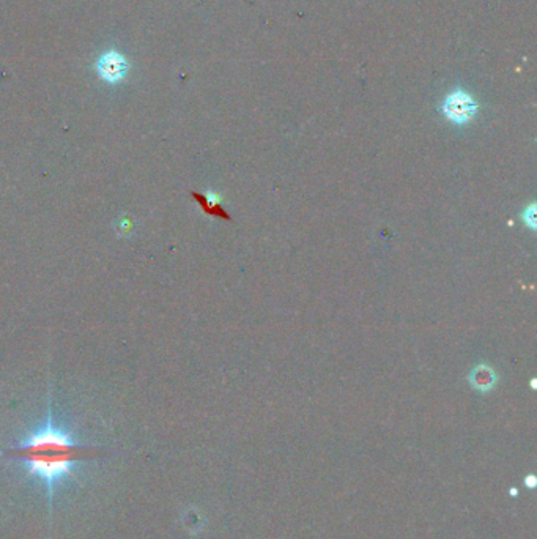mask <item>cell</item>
<instances>
[{
  "mask_svg": "<svg viewBox=\"0 0 537 539\" xmlns=\"http://www.w3.org/2000/svg\"><path fill=\"white\" fill-rule=\"evenodd\" d=\"M3 454L23 462L29 476H40L46 483L47 498L52 503L56 483L65 476H74V467L98 454V450L74 441L71 434L54 423L49 410L40 429L30 432L18 446L5 450Z\"/></svg>",
  "mask_w": 537,
  "mask_h": 539,
  "instance_id": "1",
  "label": "cell"
},
{
  "mask_svg": "<svg viewBox=\"0 0 537 539\" xmlns=\"http://www.w3.org/2000/svg\"><path fill=\"white\" fill-rule=\"evenodd\" d=\"M443 112L450 122L464 125V123L472 120V117L476 116L477 103L466 91L455 90L454 94H450L448 98L444 100Z\"/></svg>",
  "mask_w": 537,
  "mask_h": 539,
  "instance_id": "2",
  "label": "cell"
},
{
  "mask_svg": "<svg viewBox=\"0 0 537 539\" xmlns=\"http://www.w3.org/2000/svg\"><path fill=\"white\" fill-rule=\"evenodd\" d=\"M192 196H194L196 201L201 204V207L203 208V212L205 213L213 214V217H218V218H222V219H227V221L230 219L229 213L222 208L221 197H219L216 192H213V191L192 192Z\"/></svg>",
  "mask_w": 537,
  "mask_h": 539,
  "instance_id": "3",
  "label": "cell"
},
{
  "mask_svg": "<svg viewBox=\"0 0 537 539\" xmlns=\"http://www.w3.org/2000/svg\"><path fill=\"white\" fill-rule=\"evenodd\" d=\"M470 380L476 390L488 391L490 388H493V385H495L496 374H495V371L490 368V366L481 364V366H477L476 369H472Z\"/></svg>",
  "mask_w": 537,
  "mask_h": 539,
  "instance_id": "4",
  "label": "cell"
}]
</instances>
